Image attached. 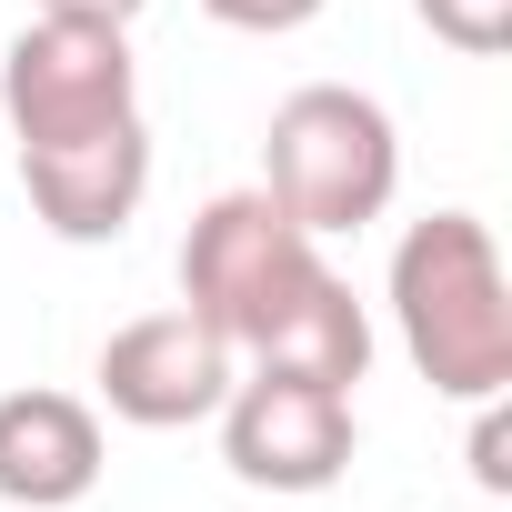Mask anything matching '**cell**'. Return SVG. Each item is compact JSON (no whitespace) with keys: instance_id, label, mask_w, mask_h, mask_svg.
Listing matches in <instances>:
<instances>
[{"instance_id":"obj_2","label":"cell","mask_w":512,"mask_h":512,"mask_svg":"<svg viewBox=\"0 0 512 512\" xmlns=\"http://www.w3.org/2000/svg\"><path fill=\"white\" fill-rule=\"evenodd\" d=\"M262 191L312 241H342V231L382 221L392 191H402V131H392V111L372 91H352V81H302L272 111V131H262Z\"/></svg>"},{"instance_id":"obj_10","label":"cell","mask_w":512,"mask_h":512,"mask_svg":"<svg viewBox=\"0 0 512 512\" xmlns=\"http://www.w3.org/2000/svg\"><path fill=\"white\" fill-rule=\"evenodd\" d=\"M412 11H422L432 41H452V51H472V61H492V51L512 41V0H412Z\"/></svg>"},{"instance_id":"obj_11","label":"cell","mask_w":512,"mask_h":512,"mask_svg":"<svg viewBox=\"0 0 512 512\" xmlns=\"http://www.w3.org/2000/svg\"><path fill=\"white\" fill-rule=\"evenodd\" d=\"M201 11H211L221 31H262V41H282V31H302V21H322L332 0H201Z\"/></svg>"},{"instance_id":"obj_5","label":"cell","mask_w":512,"mask_h":512,"mask_svg":"<svg viewBox=\"0 0 512 512\" xmlns=\"http://www.w3.org/2000/svg\"><path fill=\"white\" fill-rule=\"evenodd\" d=\"M211 422H221V462H231V482L282 492V502L332 492V482L352 472V452H362L352 392L302 382V372H262V362H251V372L221 392V412H211Z\"/></svg>"},{"instance_id":"obj_8","label":"cell","mask_w":512,"mask_h":512,"mask_svg":"<svg viewBox=\"0 0 512 512\" xmlns=\"http://www.w3.org/2000/svg\"><path fill=\"white\" fill-rule=\"evenodd\" d=\"M101 482V412L81 392H0V502L71 512Z\"/></svg>"},{"instance_id":"obj_3","label":"cell","mask_w":512,"mask_h":512,"mask_svg":"<svg viewBox=\"0 0 512 512\" xmlns=\"http://www.w3.org/2000/svg\"><path fill=\"white\" fill-rule=\"evenodd\" d=\"M322 272H332L322 241H312L262 181L201 201L191 231H181V312L211 322L231 352H262V332H272Z\"/></svg>"},{"instance_id":"obj_7","label":"cell","mask_w":512,"mask_h":512,"mask_svg":"<svg viewBox=\"0 0 512 512\" xmlns=\"http://www.w3.org/2000/svg\"><path fill=\"white\" fill-rule=\"evenodd\" d=\"M21 181H31V211L51 241H121L151 201V131L131 111V121H101L81 141L21 151Z\"/></svg>"},{"instance_id":"obj_9","label":"cell","mask_w":512,"mask_h":512,"mask_svg":"<svg viewBox=\"0 0 512 512\" xmlns=\"http://www.w3.org/2000/svg\"><path fill=\"white\" fill-rule=\"evenodd\" d=\"M262 372H302V382H332V392H352L362 372H372V312H362V292L342 282V272H322L272 332H262V352H251Z\"/></svg>"},{"instance_id":"obj_6","label":"cell","mask_w":512,"mask_h":512,"mask_svg":"<svg viewBox=\"0 0 512 512\" xmlns=\"http://www.w3.org/2000/svg\"><path fill=\"white\" fill-rule=\"evenodd\" d=\"M91 382H101L111 422H131V432H181V422H211V412H221V392L241 382V352L171 302V312L121 322V332L101 342V372H91Z\"/></svg>"},{"instance_id":"obj_1","label":"cell","mask_w":512,"mask_h":512,"mask_svg":"<svg viewBox=\"0 0 512 512\" xmlns=\"http://www.w3.org/2000/svg\"><path fill=\"white\" fill-rule=\"evenodd\" d=\"M392 332L442 402H492L512 382V282L482 211H432L392 241Z\"/></svg>"},{"instance_id":"obj_13","label":"cell","mask_w":512,"mask_h":512,"mask_svg":"<svg viewBox=\"0 0 512 512\" xmlns=\"http://www.w3.org/2000/svg\"><path fill=\"white\" fill-rule=\"evenodd\" d=\"M31 11H61V21H121V31H131L151 0H31Z\"/></svg>"},{"instance_id":"obj_4","label":"cell","mask_w":512,"mask_h":512,"mask_svg":"<svg viewBox=\"0 0 512 512\" xmlns=\"http://www.w3.org/2000/svg\"><path fill=\"white\" fill-rule=\"evenodd\" d=\"M141 111V61H131V31L121 21H61V11H31L0 51V121H11L21 151H51V141H81L101 121H131Z\"/></svg>"},{"instance_id":"obj_12","label":"cell","mask_w":512,"mask_h":512,"mask_svg":"<svg viewBox=\"0 0 512 512\" xmlns=\"http://www.w3.org/2000/svg\"><path fill=\"white\" fill-rule=\"evenodd\" d=\"M502 452H512V422H502V392H492V402H472V482L482 492H512V462Z\"/></svg>"}]
</instances>
